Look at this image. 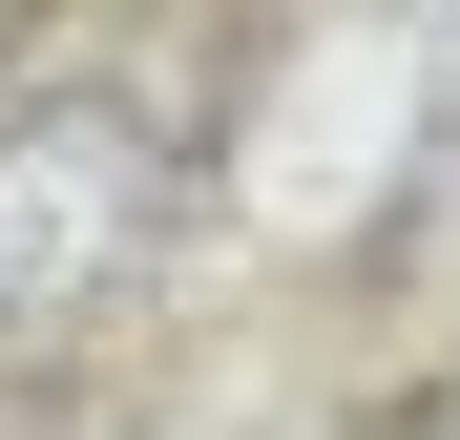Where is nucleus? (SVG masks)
Segmentation results:
<instances>
[{
    "mask_svg": "<svg viewBox=\"0 0 460 440\" xmlns=\"http://www.w3.org/2000/svg\"><path fill=\"white\" fill-rule=\"evenodd\" d=\"M168 210H189V168L126 85H22L0 105V336H84L105 293H146Z\"/></svg>",
    "mask_w": 460,
    "mask_h": 440,
    "instance_id": "f257e3e1",
    "label": "nucleus"
}]
</instances>
